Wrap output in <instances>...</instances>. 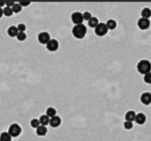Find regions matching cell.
<instances>
[{
  "mask_svg": "<svg viewBox=\"0 0 151 141\" xmlns=\"http://www.w3.org/2000/svg\"><path fill=\"white\" fill-rule=\"evenodd\" d=\"M0 141H12V137L8 132L4 131L0 134Z\"/></svg>",
  "mask_w": 151,
  "mask_h": 141,
  "instance_id": "obj_18",
  "label": "cell"
},
{
  "mask_svg": "<svg viewBox=\"0 0 151 141\" xmlns=\"http://www.w3.org/2000/svg\"><path fill=\"white\" fill-rule=\"evenodd\" d=\"M19 4L21 7H22V6H28L31 3L29 1H20Z\"/></svg>",
  "mask_w": 151,
  "mask_h": 141,
  "instance_id": "obj_29",
  "label": "cell"
},
{
  "mask_svg": "<svg viewBox=\"0 0 151 141\" xmlns=\"http://www.w3.org/2000/svg\"><path fill=\"white\" fill-rule=\"evenodd\" d=\"M72 33L74 37L77 39H82L85 37L86 34H87V27H86L83 23L79 25H74V27L72 29Z\"/></svg>",
  "mask_w": 151,
  "mask_h": 141,
  "instance_id": "obj_1",
  "label": "cell"
},
{
  "mask_svg": "<svg viewBox=\"0 0 151 141\" xmlns=\"http://www.w3.org/2000/svg\"><path fill=\"white\" fill-rule=\"evenodd\" d=\"M124 127H125V129H126V130H131V129L134 127V124H133L132 122H127V121H125V122L124 123Z\"/></svg>",
  "mask_w": 151,
  "mask_h": 141,
  "instance_id": "obj_27",
  "label": "cell"
},
{
  "mask_svg": "<svg viewBox=\"0 0 151 141\" xmlns=\"http://www.w3.org/2000/svg\"><path fill=\"white\" fill-rule=\"evenodd\" d=\"M141 14V17H142V18L148 19V20H149V18L151 17V9L148 8V7H145V8L142 9Z\"/></svg>",
  "mask_w": 151,
  "mask_h": 141,
  "instance_id": "obj_17",
  "label": "cell"
},
{
  "mask_svg": "<svg viewBox=\"0 0 151 141\" xmlns=\"http://www.w3.org/2000/svg\"><path fill=\"white\" fill-rule=\"evenodd\" d=\"M16 37H17V39H18L19 41H21V42H22V41L26 40V38H27V35H26L25 32H19Z\"/></svg>",
  "mask_w": 151,
  "mask_h": 141,
  "instance_id": "obj_23",
  "label": "cell"
},
{
  "mask_svg": "<svg viewBox=\"0 0 151 141\" xmlns=\"http://www.w3.org/2000/svg\"><path fill=\"white\" fill-rule=\"evenodd\" d=\"M108 30L109 29H108V28L106 26V23H103V22H99V24L95 28V33L98 36H105L107 34Z\"/></svg>",
  "mask_w": 151,
  "mask_h": 141,
  "instance_id": "obj_3",
  "label": "cell"
},
{
  "mask_svg": "<svg viewBox=\"0 0 151 141\" xmlns=\"http://www.w3.org/2000/svg\"><path fill=\"white\" fill-rule=\"evenodd\" d=\"M61 124V118L58 115H56L50 119V125L53 128H57Z\"/></svg>",
  "mask_w": 151,
  "mask_h": 141,
  "instance_id": "obj_12",
  "label": "cell"
},
{
  "mask_svg": "<svg viewBox=\"0 0 151 141\" xmlns=\"http://www.w3.org/2000/svg\"><path fill=\"white\" fill-rule=\"evenodd\" d=\"M3 13H4V15H6V16H7V17L12 16V13H13L12 7H7V6H6V7L3 9Z\"/></svg>",
  "mask_w": 151,
  "mask_h": 141,
  "instance_id": "obj_21",
  "label": "cell"
},
{
  "mask_svg": "<svg viewBox=\"0 0 151 141\" xmlns=\"http://www.w3.org/2000/svg\"><path fill=\"white\" fill-rule=\"evenodd\" d=\"M56 114H57V111H56V109H55L54 107H48L47 110H46V115H47L48 117H50V119L52 118V117H54V116H56V115H57Z\"/></svg>",
  "mask_w": 151,
  "mask_h": 141,
  "instance_id": "obj_20",
  "label": "cell"
},
{
  "mask_svg": "<svg viewBox=\"0 0 151 141\" xmlns=\"http://www.w3.org/2000/svg\"><path fill=\"white\" fill-rule=\"evenodd\" d=\"M82 15H83V20H88V21L93 17L92 14H91L89 12H85V13H82Z\"/></svg>",
  "mask_w": 151,
  "mask_h": 141,
  "instance_id": "obj_26",
  "label": "cell"
},
{
  "mask_svg": "<svg viewBox=\"0 0 151 141\" xmlns=\"http://www.w3.org/2000/svg\"><path fill=\"white\" fill-rule=\"evenodd\" d=\"M47 128L46 126H42V125H40L37 129H36V134L38 136H45L47 134Z\"/></svg>",
  "mask_w": 151,
  "mask_h": 141,
  "instance_id": "obj_16",
  "label": "cell"
},
{
  "mask_svg": "<svg viewBox=\"0 0 151 141\" xmlns=\"http://www.w3.org/2000/svg\"><path fill=\"white\" fill-rule=\"evenodd\" d=\"M39 121H40V124L42 125V126H46L50 123V117H48L46 114H42L40 116L39 118Z\"/></svg>",
  "mask_w": 151,
  "mask_h": 141,
  "instance_id": "obj_14",
  "label": "cell"
},
{
  "mask_svg": "<svg viewBox=\"0 0 151 141\" xmlns=\"http://www.w3.org/2000/svg\"><path fill=\"white\" fill-rule=\"evenodd\" d=\"M141 102L143 104V105H149L151 104V93L148 92V91H145L143 92L141 95Z\"/></svg>",
  "mask_w": 151,
  "mask_h": 141,
  "instance_id": "obj_9",
  "label": "cell"
},
{
  "mask_svg": "<svg viewBox=\"0 0 151 141\" xmlns=\"http://www.w3.org/2000/svg\"><path fill=\"white\" fill-rule=\"evenodd\" d=\"M135 117H136V113L134 111V110H129L125 113V121L127 122H134L135 120Z\"/></svg>",
  "mask_w": 151,
  "mask_h": 141,
  "instance_id": "obj_11",
  "label": "cell"
},
{
  "mask_svg": "<svg viewBox=\"0 0 151 141\" xmlns=\"http://www.w3.org/2000/svg\"><path fill=\"white\" fill-rule=\"evenodd\" d=\"M12 12H13L14 13H18L21 12V9H22V7H21V6H19V3H15L14 6L12 7Z\"/></svg>",
  "mask_w": 151,
  "mask_h": 141,
  "instance_id": "obj_24",
  "label": "cell"
},
{
  "mask_svg": "<svg viewBox=\"0 0 151 141\" xmlns=\"http://www.w3.org/2000/svg\"><path fill=\"white\" fill-rule=\"evenodd\" d=\"M106 26H107L108 29L113 30V29H115L116 27H117V22H116V20H112V19H110V20H107Z\"/></svg>",
  "mask_w": 151,
  "mask_h": 141,
  "instance_id": "obj_15",
  "label": "cell"
},
{
  "mask_svg": "<svg viewBox=\"0 0 151 141\" xmlns=\"http://www.w3.org/2000/svg\"><path fill=\"white\" fill-rule=\"evenodd\" d=\"M30 125H31V127H33V128H35V129H37V128L41 125V124H40L39 119H36V118L32 119V120L30 121Z\"/></svg>",
  "mask_w": 151,
  "mask_h": 141,
  "instance_id": "obj_22",
  "label": "cell"
},
{
  "mask_svg": "<svg viewBox=\"0 0 151 141\" xmlns=\"http://www.w3.org/2000/svg\"><path fill=\"white\" fill-rule=\"evenodd\" d=\"M14 1H12V0H8V1H6V6L7 7H12L14 6Z\"/></svg>",
  "mask_w": 151,
  "mask_h": 141,
  "instance_id": "obj_30",
  "label": "cell"
},
{
  "mask_svg": "<svg viewBox=\"0 0 151 141\" xmlns=\"http://www.w3.org/2000/svg\"><path fill=\"white\" fill-rule=\"evenodd\" d=\"M4 15V13H3V9L0 8V18H2V16Z\"/></svg>",
  "mask_w": 151,
  "mask_h": 141,
  "instance_id": "obj_32",
  "label": "cell"
},
{
  "mask_svg": "<svg viewBox=\"0 0 151 141\" xmlns=\"http://www.w3.org/2000/svg\"><path fill=\"white\" fill-rule=\"evenodd\" d=\"M138 27L140 28V29L141 30H146L150 27V20L148 19H145V18H140L138 20Z\"/></svg>",
  "mask_w": 151,
  "mask_h": 141,
  "instance_id": "obj_6",
  "label": "cell"
},
{
  "mask_svg": "<svg viewBox=\"0 0 151 141\" xmlns=\"http://www.w3.org/2000/svg\"><path fill=\"white\" fill-rule=\"evenodd\" d=\"M58 46H59V43H58L57 40L51 39L49 41V43L46 44V48L50 52H56L58 49Z\"/></svg>",
  "mask_w": 151,
  "mask_h": 141,
  "instance_id": "obj_8",
  "label": "cell"
},
{
  "mask_svg": "<svg viewBox=\"0 0 151 141\" xmlns=\"http://www.w3.org/2000/svg\"><path fill=\"white\" fill-rule=\"evenodd\" d=\"M8 133L11 135L12 137H17L21 133V127L18 123H12L8 129Z\"/></svg>",
  "mask_w": 151,
  "mask_h": 141,
  "instance_id": "obj_4",
  "label": "cell"
},
{
  "mask_svg": "<svg viewBox=\"0 0 151 141\" xmlns=\"http://www.w3.org/2000/svg\"><path fill=\"white\" fill-rule=\"evenodd\" d=\"M146 120H147V117H146V115L143 113H138V114H136V117H135V120L134 121L136 122L137 124L142 125V124L145 123Z\"/></svg>",
  "mask_w": 151,
  "mask_h": 141,
  "instance_id": "obj_10",
  "label": "cell"
},
{
  "mask_svg": "<svg viewBox=\"0 0 151 141\" xmlns=\"http://www.w3.org/2000/svg\"><path fill=\"white\" fill-rule=\"evenodd\" d=\"M17 29H18L19 32H25L27 28H26V25L23 24V23H19V24L17 26Z\"/></svg>",
  "mask_w": 151,
  "mask_h": 141,
  "instance_id": "obj_28",
  "label": "cell"
},
{
  "mask_svg": "<svg viewBox=\"0 0 151 141\" xmlns=\"http://www.w3.org/2000/svg\"><path fill=\"white\" fill-rule=\"evenodd\" d=\"M37 39L39 41L40 43L42 44H47L49 43V41L51 40V35L48 32H41L38 34Z\"/></svg>",
  "mask_w": 151,
  "mask_h": 141,
  "instance_id": "obj_5",
  "label": "cell"
},
{
  "mask_svg": "<svg viewBox=\"0 0 151 141\" xmlns=\"http://www.w3.org/2000/svg\"><path fill=\"white\" fill-rule=\"evenodd\" d=\"M137 70L141 75H146L151 72V62L148 60H141L137 64Z\"/></svg>",
  "mask_w": 151,
  "mask_h": 141,
  "instance_id": "obj_2",
  "label": "cell"
},
{
  "mask_svg": "<svg viewBox=\"0 0 151 141\" xmlns=\"http://www.w3.org/2000/svg\"><path fill=\"white\" fill-rule=\"evenodd\" d=\"M6 6V1H3V0H0V8H2L3 6Z\"/></svg>",
  "mask_w": 151,
  "mask_h": 141,
  "instance_id": "obj_31",
  "label": "cell"
},
{
  "mask_svg": "<svg viewBox=\"0 0 151 141\" xmlns=\"http://www.w3.org/2000/svg\"><path fill=\"white\" fill-rule=\"evenodd\" d=\"M18 33H19V30H18V29H17L16 26H11V27H9L8 29H7V34H8L9 36H11V37L17 36Z\"/></svg>",
  "mask_w": 151,
  "mask_h": 141,
  "instance_id": "obj_13",
  "label": "cell"
},
{
  "mask_svg": "<svg viewBox=\"0 0 151 141\" xmlns=\"http://www.w3.org/2000/svg\"><path fill=\"white\" fill-rule=\"evenodd\" d=\"M88 23H89V26L90 27V28H96L98 24H99V20H98V19L96 18V17H92L89 21H88Z\"/></svg>",
  "mask_w": 151,
  "mask_h": 141,
  "instance_id": "obj_19",
  "label": "cell"
},
{
  "mask_svg": "<svg viewBox=\"0 0 151 141\" xmlns=\"http://www.w3.org/2000/svg\"><path fill=\"white\" fill-rule=\"evenodd\" d=\"M143 79H144V82H145L146 83L151 84V72L146 74V75L144 76V78H143Z\"/></svg>",
  "mask_w": 151,
  "mask_h": 141,
  "instance_id": "obj_25",
  "label": "cell"
},
{
  "mask_svg": "<svg viewBox=\"0 0 151 141\" xmlns=\"http://www.w3.org/2000/svg\"><path fill=\"white\" fill-rule=\"evenodd\" d=\"M71 19H72V21L74 23L75 25H79V24H82L83 22V15L80 12H75L73 13H72L71 15Z\"/></svg>",
  "mask_w": 151,
  "mask_h": 141,
  "instance_id": "obj_7",
  "label": "cell"
}]
</instances>
